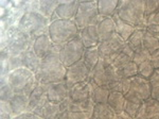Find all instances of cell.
Instances as JSON below:
<instances>
[{
	"mask_svg": "<svg viewBox=\"0 0 159 119\" xmlns=\"http://www.w3.org/2000/svg\"><path fill=\"white\" fill-rule=\"evenodd\" d=\"M55 48H56V46L53 44L52 40H51L48 33L37 36L36 38L33 40L32 49H33V51L36 53V55L38 58H40V59L48 55V54L50 52H52Z\"/></svg>",
	"mask_w": 159,
	"mask_h": 119,
	"instance_id": "cell-15",
	"label": "cell"
},
{
	"mask_svg": "<svg viewBox=\"0 0 159 119\" xmlns=\"http://www.w3.org/2000/svg\"><path fill=\"white\" fill-rule=\"evenodd\" d=\"M50 20L45 18L37 12H25L22 17L20 18L18 29L24 32L25 34L29 35L33 40L37 36L48 33Z\"/></svg>",
	"mask_w": 159,
	"mask_h": 119,
	"instance_id": "cell-6",
	"label": "cell"
},
{
	"mask_svg": "<svg viewBox=\"0 0 159 119\" xmlns=\"http://www.w3.org/2000/svg\"><path fill=\"white\" fill-rule=\"evenodd\" d=\"M144 33H145V30L137 29L132 35H130V37L129 38V40H126L127 46H129L133 51H136V50H138V49H140L141 47H142Z\"/></svg>",
	"mask_w": 159,
	"mask_h": 119,
	"instance_id": "cell-32",
	"label": "cell"
},
{
	"mask_svg": "<svg viewBox=\"0 0 159 119\" xmlns=\"http://www.w3.org/2000/svg\"><path fill=\"white\" fill-rule=\"evenodd\" d=\"M61 47L56 46L52 52L42 59L38 71L35 74L38 83H54L65 81L67 67L60 59Z\"/></svg>",
	"mask_w": 159,
	"mask_h": 119,
	"instance_id": "cell-1",
	"label": "cell"
},
{
	"mask_svg": "<svg viewBox=\"0 0 159 119\" xmlns=\"http://www.w3.org/2000/svg\"><path fill=\"white\" fill-rule=\"evenodd\" d=\"M7 67H9L10 72L13 71V70H16V69L21 68V67H24L20 55H17V56L10 55L9 60H7Z\"/></svg>",
	"mask_w": 159,
	"mask_h": 119,
	"instance_id": "cell-41",
	"label": "cell"
},
{
	"mask_svg": "<svg viewBox=\"0 0 159 119\" xmlns=\"http://www.w3.org/2000/svg\"><path fill=\"white\" fill-rule=\"evenodd\" d=\"M151 63L153 64L154 68L159 69V49L157 51H155L154 53L151 54Z\"/></svg>",
	"mask_w": 159,
	"mask_h": 119,
	"instance_id": "cell-44",
	"label": "cell"
},
{
	"mask_svg": "<svg viewBox=\"0 0 159 119\" xmlns=\"http://www.w3.org/2000/svg\"><path fill=\"white\" fill-rule=\"evenodd\" d=\"M79 6L80 1H60L55 11V19L73 20L78 13Z\"/></svg>",
	"mask_w": 159,
	"mask_h": 119,
	"instance_id": "cell-16",
	"label": "cell"
},
{
	"mask_svg": "<svg viewBox=\"0 0 159 119\" xmlns=\"http://www.w3.org/2000/svg\"><path fill=\"white\" fill-rule=\"evenodd\" d=\"M130 87V79H121L119 80L110 87V92H119L122 93L123 95H126Z\"/></svg>",
	"mask_w": 159,
	"mask_h": 119,
	"instance_id": "cell-36",
	"label": "cell"
},
{
	"mask_svg": "<svg viewBox=\"0 0 159 119\" xmlns=\"http://www.w3.org/2000/svg\"><path fill=\"white\" fill-rule=\"evenodd\" d=\"M107 105L111 108L115 114L124 112L125 110V95L119 92H110L107 100Z\"/></svg>",
	"mask_w": 159,
	"mask_h": 119,
	"instance_id": "cell-26",
	"label": "cell"
},
{
	"mask_svg": "<svg viewBox=\"0 0 159 119\" xmlns=\"http://www.w3.org/2000/svg\"><path fill=\"white\" fill-rule=\"evenodd\" d=\"M61 112H63V111H61V104L48 101L35 114H37L38 116H40L43 119H57L60 117Z\"/></svg>",
	"mask_w": 159,
	"mask_h": 119,
	"instance_id": "cell-24",
	"label": "cell"
},
{
	"mask_svg": "<svg viewBox=\"0 0 159 119\" xmlns=\"http://www.w3.org/2000/svg\"><path fill=\"white\" fill-rule=\"evenodd\" d=\"M151 60V53L148 50H145L143 47H141L138 50L134 51V55H133V62L136 65H140V64L144 63L147 61Z\"/></svg>",
	"mask_w": 159,
	"mask_h": 119,
	"instance_id": "cell-38",
	"label": "cell"
},
{
	"mask_svg": "<svg viewBox=\"0 0 159 119\" xmlns=\"http://www.w3.org/2000/svg\"><path fill=\"white\" fill-rule=\"evenodd\" d=\"M0 85H1V87H0V101H10L13 96L15 95V92L7 83V77H1Z\"/></svg>",
	"mask_w": 159,
	"mask_h": 119,
	"instance_id": "cell-34",
	"label": "cell"
},
{
	"mask_svg": "<svg viewBox=\"0 0 159 119\" xmlns=\"http://www.w3.org/2000/svg\"><path fill=\"white\" fill-rule=\"evenodd\" d=\"M90 78L99 86L107 87L108 89H110V87L120 79L112 64L102 59L100 60L93 70H91Z\"/></svg>",
	"mask_w": 159,
	"mask_h": 119,
	"instance_id": "cell-8",
	"label": "cell"
},
{
	"mask_svg": "<svg viewBox=\"0 0 159 119\" xmlns=\"http://www.w3.org/2000/svg\"><path fill=\"white\" fill-rule=\"evenodd\" d=\"M9 103L12 108L14 117H17L21 114L29 112V96L15 93V95L12 97Z\"/></svg>",
	"mask_w": 159,
	"mask_h": 119,
	"instance_id": "cell-20",
	"label": "cell"
},
{
	"mask_svg": "<svg viewBox=\"0 0 159 119\" xmlns=\"http://www.w3.org/2000/svg\"><path fill=\"white\" fill-rule=\"evenodd\" d=\"M84 51H85V47H84L81 38L76 37L61 46L58 54H60L61 63L66 67H69L83 59Z\"/></svg>",
	"mask_w": 159,
	"mask_h": 119,
	"instance_id": "cell-9",
	"label": "cell"
},
{
	"mask_svg": "<svg viewBox=\"0 0 159 119\" xmlns=\"http://www.w3.org/2000/svg\"><path fill=\"white\" fill-rule=\"evenodd\" d=\"M9 101H0V119H14Z\"/></svg>",
	"mask_w": 159,
	"mask_h": 119,
	"instance_id": "cell-39",
	"label": "cell"
},
{
	"mask_svg": "<svg viewBox=\"0 0 159 119\" xmlns=\"http://www.w3.org/2000/svg\"><path fill=\"white\" fill-rule=\"evenodd\" d=\"M98 33L100 42L108 40L114 34H116V24L114 17H102L98 22Z\"/></svg>",
	"mask_w": 159,
	"mask_h": 119,
	"instance_id": "cell-21",
	"label": "cell"
},
{
	"mask_svg": "<svg viewBox=\"0 0 159 119\" xmlns=\"http://www.w3.org/2000/svg\"><path fill=\"white\" fill-rule=\"evenodd\" d=\"M20 58H21L22 65H24L25 68L29 69L30 71L36 74V72L38 71V69H39L40 61H42V59L38 58V56L36 55V53L33 51L32 48L22 53L21 55H20Z\"/></svg>",
	"mask_w": 159,
	"mask_h": 119,
	"instance_id": "cell-23",
	"label": "cell"
},
{
	"mask_svg": "<svg viewBox=\"0 0 159 119\" xmlns=\"http://www.w3.org/2000/svg\"><path fill=\"white\" fill-rule=\"evenodd\" d=\"M117 15L123 21L134 26L136 29L145 30V1L121 0L119 1V6L117 7Z\"/></svg>",
	"mask_w": 159,
	"mask_h": 119,
	"instance_id": "cell-3",
	"label": "cell"
},
{
	"mask_svg": "<svg viewBox=\"0 0 159 119\" xmlns=\"http://www.w3.org/2000/svg\"><path fill=\"white\" fill-rule=\"evenodd\" d=\"M135 119H159V103L151 97L144 100Z\"/></svg>",
	"mask_w": 159,
	"mask_h": 119,
	"instance_id": "cell-17",
	"label": "cell"
},
{
	"mask_svg": "<svg viewBox=\"0 0 159 119\" xmlns=\"http://www.w3.org/2000/svg\"><path fill=\"white\" fill-rule=\"evenodd\" d=\"M90 98V84L89 80L78 83L69 88V99L73 102H82Z\"/></svg>",
	"mask_w": 159,
	"mask_h": 119,
	"instance_id": "cell-18",
	"label": "cell"
},
{
	"mask_svg": "<svg viewBox=\"0 0 159 119\" xmlns=\"http://www.w3.org/2000/svg\"><path fill=\"white\" fill-rule=\"evenodd\" d=\"M79 37L81 38L85 48L97 47L100 43L99 33H98V26L90 25L86 27L85 29L80 31Z\"/></svg>",
	"mask_w": 159,
	"mask_h": 119,
	"instance_id": "cell-19",
	"label": "cell"
},
{
	"mask_svg": "<svg viewBox=\"0 0 159 119\" xmlns=\"http://www.w3.org/2000/svg\"><path fill=\"white\" fill-rule=\"evenodd\" d=\"M46 89L48 100L50 102L61 104L69 98V87L65 81L54 82V83H42Z\"/></svg>",
	"mask_w": 159,
	"mask_h": 119,
	"instance_id": "cell-13",
	"label": "cell"
},
{
	"mask_svg": "<svg viewBox=\"0 0 159 119\" xmlns=\"http://www.w3.org/2000/svg\"><path fill=\"white\" fill-rule=\"evenodd\" d=\"M142 47L148 50L151 54L154 53L159 49V40L154 36L150 35L148 33H144V37H143V44Z\"/></svg>",
	"mask_w": 159,
	"mask_h": 119,
	"instance_id": "cell-35",
	"label": "cell"
},
{
	"mask_svg": "<svg viewBox=\"0 0 159 119\" xmlns=\"http://www.w3.org/2000/svg\"><path fill=\"white\" fill-rule=\"evenodd\" d=\"M89 84H90V98L94 104H105L107 103L108 97L110 95V90L107 87L99 86L93 80L89 77Z\"/></svg>",
	"mask_w": 159,
	"mask_h": 119,
	"instance_id": "cell-22",
	"label": "cell"
},
{
	"mask_svg": "<svg viewBox=\"0 0 159 119\" xmlns=\"http://www.w3.org/2000/svg\"><path fill=\"white\" fill-rule=\"evenodd\" d=\"M100 60H101V56H100L98 46H97V47H91V48H85L82 61H83L84 64L88 67L89 70L90 71L93 70L94 67L98 65Z\"/></svg>",
	"mask_w": 159,
	"mask_h": 119,
	"instance_id": "cell-27",
	"label": "cell"
},
{
	"mask_svg": "<svg viewBox=\"0 0 159 119\" xmlns=\"http://www.w3.org/2000/svg\"><path fill=\"white\" fill-rule=\"evenodd\" d=\"M112 17H114L115 24H116V33L126 43V40L130 37V35H132L137 29H136L134 26L123 21L121 18L117 15V13Z\"/></svg>",
	"mask_w": 159,
	"mask_h": 119,
	"instance_id": "cell-25",
	"label": "cell"
},
{
	"mask_svg": "<svg viewBox=\"0 0 159 119\" xmlns=\"http://www.w3.org/2000/svg\"><path fill=\"white\" fill-rule=\"evenodd\" d=\"M48 34L55 46L61 47L70 40L79 37L80 30L74 20L55 19L50 22Z\"/></svg>",
	"mask_w": 159,
	"mask_h": 119,
	"instance_id": "cell-4",
	"label": "cell"
},
{
	"mask_svg": "<svg viewBox=\"0 0 159 119\" xmlns=\"http://www.w3.org/2000/svg\"><path fill=\"white\" fill-rule=\"evenodd\" d=\"M114 116L115 113L107 105V103H105V104H96L90 119H112Z\"/></svg>",
	"mask_w": 159,
	"mask_h": 119,
	"instance_id": "cell-30",
	"label": "cell"
},
{
	"mask_svg": "<svg viewBox=\"0 0 159 119\" xmlns=\"http://www.w3.org/2000/svg\"><path fill=\"white\" fill-rule=\"evenodd\" d=\"M14 119H43V118L35 113L27 112V113H24V114H21V115L17 116V117H15Z\"/></svg>",
	"mask_w": 159,
	"mask_h": 119,
	"instance_id": "cell-43",
	"label": "cell"
},
{
	"mask_svg": "<svg viewBox=\"0 0 159 119\" xmlns=\"http://www.w3.org/2000/svg\"><path fill=\"white\" fill-rule=\"evenodd\" d=\"M151 98L159 103V85L151 86Z\"/></svg>",
	"mask_w": 159,
	"mask_h": 119,
	"instance_id": "cell-45",
	"label": "cell"
},
{
	"mask_svg": "<svg viewBox=\"0 0 159 119\" xmlns=\"http://www.w3.org/2000/svg\"><path fill=\"white\" fill-rule=\"evenodd\" d=\"M49 100H48V96L45 87L42 83H38L29 96V112L36 113Z\"/></svg>",
	"mask_w": 159,
	"mask_h": 119,
	"instance_id": "cell-14",
	"label": "cell"
},
{
	"mask_svg": "<svg viewBox=\"0 0 159 119\" xmlns=\"http://www.w3.org/2000/svg\"><path fill=\"white\" fill-rule=\"evenodd\" d=\"M90 72L91 71L88 69V67L81 60L78 63L67 67L65 82L67 84V86L70 88L73 85L87 81L89 79V77H90Z\"/></svg>",
	"mask_w": 159,
	"mask_h": 119,
	"instance_id": "cell-11",
	"label": "cell"
},
{
	"mask_svg": "<svg viewBox=\"0 0 159 119\" xmlns=\"http://www.w3.org/2000/svg\"><path fill=\"white\" fill-rule=\"evenodd\" d=\"M32 45L33 38L21 32L17 26L1 32V50H6L10 55H21L32 48Z\"/></svg>",
	"mask_w": 159,
	"mask_h": 119,
	"instance_id": "cell-2",
	"label": "cell"
},
{
	"mask_svg": "<svg viewBox=\"0 0 159 119\" xmlns=\"http://www.w3.org/2000/svg\"><path fill=\"white\" fill-rule=\"evenodd\" d=\"M117 74L121 79H132V78L138 76V65H136L132 61L127 65L117 70Z\"/></svg>",
	"mask_w": 159,
	"mask_h": 119,
	"instance_id": "cell-33",
	"label": "cell"
},
{
	"mask_svg": "<svg viewBox=\"0 0 159 119\" xmlns=\"http://www.w3.org/2000/svg\"><path fill=\"white\" fill-rule=\"evenodd\" d=\"M126 95L135 97L144 101L151 97V83L150 80L140 76H136L130 79V87Z\"/></svg>",
	"mask_w": 159,
	"mask_h": 119,
	"instance_id": "cell-12",
	"label": "cell"
},
{
	"mask_svg": "<svg viewBox=\"0 0 159 119\" xmlns=\"http://www.w3.org/2000/svg\"><path fill=\"white\" fill-rule=\"evenodd\" d=\"M100 19L98 1H80L78 13L73 19L80 31L90 25H98Z\"/></svg>",
	"mask_w": 159,
	"mask_h": 119,
	"instance_id": "cell-7",
	"label": "cell"
},
{
	"mask_svg": "<svg viewBox=\"0 0 159 119\" xmlns=\"http://www.w3.org/2000/svg\"><path fill=\"white\" fill-rule=\"evenodd\" d=\"M57 119H90V116L83 112H61Z\"/></svg>",
	"mask_w": 159,
	"mask_h": 119,
	"instance_id": "cell-40",
	"label": "cell"
},
{
	"mask_svg": "<svg viewBox=\"0 0 159 119\" xmlns=\"http://www.w3.org/2000/svg\"><path fill=\"white\" fill-rule=\"evenodd\" d=\"M125 46V42L119 35L114 34L108 40L100 42L98 45L100 56L102 60L111 63L116 60V58L122 52L123 47Z\"/></svg>",
	"mask_w": 159,
	"mask_h": 119,
	"instance_id": "cell-10",
	"label": "cell"
},
{
	"mask_svg": "<svg viewBox=\"0 0 159 119\" xmlns=\"http://www.w3.org/2000/svg\"><path fill=\"white\" fill-rule=\"evenodd\" d=\"M159 12V1H145V17Z\"/></svg>",
	"mask_w": 159,
	"mask_h": 119,
	"instance_id": "cell-42",
	"label": "cell"
},
{
	"mask_svg": "<svg viewBox=\"0 0 159 119\" xmlns=\"http://www.w3.org/2000/svg\"><path fill=\"white\" fill-rule=\"evenodd\" d=\"M119 6V1L116 0H102L98 1L99 15L102 17H112L117 13V7Z\"/></svg>",
	"mask_w": 159,
	"mask_h": 119,
	"instance_id": "cell-29",
	"label": "cell"
},
{
	"mask_svg": "<svg viewBox=\"0 0 159 119\" xmlns=\"http://www.w3.org/2000/svg\"><path fill=\"white\" fill-rule=\"evenodd\" d=\"M143 101L141 100L137 99L135 97H132V96H129V95H125V110L124 112H126L129 115H130L132 117H136L137 115L138 111L142 104Z\"/></svg>",
	"mask_w": 159,
	"mask_h": 119,
	"instance_id": "cell-31",
	"label": "cell"
},
{
	"mask_svg": "<svg viewBox=\"0 0 159 119\" xmlns=\"http://www.w3.org/2000/svg\"><path fill=\"white\" fill-rule=\"evenodd\" d=\"M112 119H135V118L132 117L130 115H129L126 112H122L119 114H115V116Z\"/></svg>",
	"mask_w": 159,
	"mask_h": 119,
	"instance_id": "cell-47",
	"label": "cell"
},
{
	"mask_svg": "<svg viewBox=\"0 0 159 119\" xmlns=\"http://www.w3.org/2000/svg\"><path fill=\"white\" fill-rule=\"evenodd\" d=\"M60 1H38V13L48 20L55 19V11Z\"/></svg>",
	"mask_w": 159,
	"mask_h": 119,
	"instance_id": "cell-28",
	"label": "cell"
},
{
	"mask_svg": "<svg viewBox=\"0 0 159 119\" xmlns=\"http://www.w3.org/2000/svg\"><path fill=\"white\" fill-rule=\"evenodd\" d=\"M154 70H155V68H154L153 64L151 63V61H147L144 63L138 65V76L144 78V79L150 80Z\"/></svg>",
	"mask_w": 159,
	"mask_h": 119,
	"instance_id": "cell-37",
	"label": "cell"
},
{
	"mask_svg": "<svg viewBox=\"0 0 159 119\" xmlns=\"http://www.w3.org/2000/svg\"><path fill=\"white\" fill-rule=\"evenodd\" d=\"M7 80L15 93L25 94L27 96H30L38 84L34 72L30 71L25 67L11 71L7 74Z\"/></svg>",
	"mask_w": 159,
	"mask_h": 119,
	"instance_id": "cell-5",
	"label": "cell"
},
{
	"mask_svg": "<svg viewBox=\"0 0 159 119\" xmlns=\"http://www.w3.org/2000/svg\"><path fill=\"white\" fill-rule=\"evenodd\" d=\"M150 83L151 86L152 85H159V69H155L152 74V77L150 78Z\"/></svg>",
	"mask_w": 159,
	"mask_h": 119,
	"instance_id": "cell-46",
	"label": "cell"
}]
</instances>
